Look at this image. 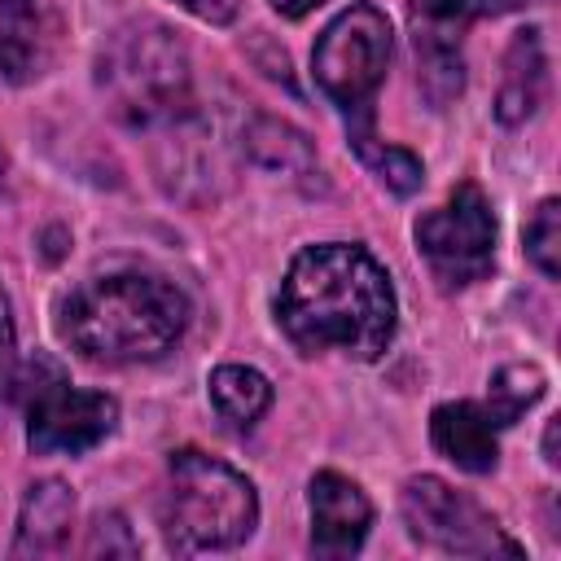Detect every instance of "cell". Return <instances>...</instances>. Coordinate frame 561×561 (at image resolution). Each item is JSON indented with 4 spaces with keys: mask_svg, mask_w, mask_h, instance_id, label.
Here are the masks:
<instances>
[{
    "mask_svg": "<svg viewBox=\"0 0 561 561\" xmlns=\"http://www.w3.org/2000/svg\"><path fill=\"white\" fill-rule=\"evenodd\" d=\"M495 210L486 193L465 180L451 188V197L438 210H425L412 228L416 250L430 267V276L443 289H465L495 267Z\"/></svg>",
    "mask_w": 561,
    "mask_h": 561,
    "instance_id": "cell-7",
    "label": "cell"
},
{
    "mask_svg": "<svg viewBox=\"0 0 561 561\" xmlns=\"http://www.w3.org/2000/svg\"><path fill=\"white\" fill-rule=\"evenodd\" d=\"M4 171H9V158H4V149H0V184H4Z\"/></svg>",
    "mask_w": 561,
    "mask_h": 561,
    "instance_id": "cell-26",
    "label": "cell"
},
{
    "mask_svg": "<svg viewBox=\"0 0 561 561\" xmlns=\"http://www.w3.org/2000/svg\"><path fill=\"white\" fill-rule=\"evenodd\" d=\"M83 552H88V557H105V561H110V557H140V543H136L127 517L110 508V513H96V517H92Z\"/></svg>",
    "mask_w": 561,
    "mask_h": 561,
    "instance_id": "cell-21",
    "label": "cell"
},
{
    "mask_svg": "<svg viewBox=\"0 0 561 561\" xmlns=\"http://www.w3.org/2000/svg\"><path fill=\"white\" fill-rule=\"evenodd\" d=\"M390 53H394V31H390V18L368 4V0H355L351 9H342L316 39L311 48V75H316V88L351 118H373L368 114V101L373 92L381 88L386 79V66H390Z\"/></svg>",
    "mask_w": 561,
    "mask_h": 561,
    "instance_id": "cell-6",
    "label": "cell"
},
{
    "mask_svg": "<svg viewBox=\"0 0 561 561\" xmlns=\"http://www.w3.org/2000/svg\"><path fill=\"white\" fill-rule=\"evenodd\" d=\"M13 381H18V329H13L9 294L0 289V416L13 403Z\"/></svg>",
    "mask_w": 561,
    "mask_h": 561,
    "instance_id": "cell-22",
    "label": "cell"
},
{
    "mask_svg": "<svg viewBox=\"0 0 561 561\" xmlns=\"http://www.w3.org/2000/svg\"><path fill=\"white\" fill-rule=\"evenodd\" d=\"M241 153L250 158V167H259L267 175H285V180L320 175L311 136L298 131L294 123L276 118V114H250L245 118V127H241Z\"/></svg>",
    "mask_w": 561,
    "mask_h": 561,
    "instance_id": "cell-14",
    "label": "cell"
},
{
    "mask_svg": "<svg viewBox=\"0 0 561 561\" xmlns=\"http://www.w3.org/2000/svg\"><path fill=\"white\" fill-rule=\"evenodd\" d=\"M276 324L302 355L377 359L399 324L390 272L355 241L302 245L276 289Z\"/></svg>",
    "mask_w": 561,
    "mask_h": 561,
    "instance_id": "cell-1",
    "label": "cell"
},
{
    "mask_svg": "<svg viewBox=\"0 0 561 561\" xmlns=\"http://www.w3.org/2000/svg\"><path fill=\"white\" fill-rule=\"evenodd\" d=\"M188 329V298L158 272L123 267L79 280L57 307V333L92 364H145L175 351Z\"/></svg>",
    "mask_w": 561,
    "mask_h": 561,
    "instance_id": "cell-2",
    "label": "cell"
},
{
    "mask_svg": "<svg viewBox=\"0 0 561 561\" xmlns=\"http://www.w3.org/2000/svg\"><path fill=\"white\" fill-rule=\"evenodd\" d=\"M96 92L131 131H167L197 114L193 66L180 31L158 18H131L96 48Z\"/></svg>",
    "mask_w": 561,
    "mask_h": 561,
    "instance_id": "cell-3",
    "label": "cell"
},
{
    "mask_svg": "<svg viewBox=\"0 0 561 561\" xmlns=\"http://www.w3.org/2000/svg\"><path fill=\"white\" fill-rule=\"evenodd\" d=\"M180 9H188L193 18L210 22V26H228L241 13V0H175Z\"/></svg>",
    "mask_w": 561,
    "mask_h": 561,
    "instance_id": "cell-23",
    "label": "cell"
},
{
    "mask_svg": "<svg viewBox=\"0 0 561 561\" xmlns=\"http://www.w3.org/2000/svg\"><path fill=\"white\" fill-rule=\"evenodd\" d=\"M543 390H548V377L539 364H504L491 373V390H486L482 412L491 416L495 430H508V425H517V416L530 403L543 399Z\"/></svg>",
    "mask_w": 561,
    "mask_h": 561,
    "instance_id": "cell-18",
    "label": "cell"
},
{
    "mask_svg": "<svg viewBox=\"0 0 561 561\" xmlns=\"http://www.w3.org/2000/svg\"><path fill=\"white\" fill-rule=\"evenodd\" d=\"M13 399L26 408V447L35 456H83L118 425V399L105 390H75L48 355L18 364Z\"/></svg>",
    "mask_w": 561,
    "mask_h": 561,
    "instance_id": "cell-5",
    "label": "cell"
},
{
    "mask_svg": "<svg viewBox=\"0 0 561 561\" xmlns=\"http://www.w3.org/2000/svg\"><path fill=\"white\" fill-rule=\"evenodd\" d=\"M522 241H526V259H530L548 280H557V276H561V202H557V197H543V202L535 206V215H530Z\"/></svg>",
    "mask_w": 561,
    "mask_h": 561,
    "instance_id": "cell-20",
    "label": "cell"
},
{
    "mask_svg": "<svg viewBox=\"0 0 561 561\" xmlns=\"http://www.w3.org/2000/svg\"><path fill=\"white\" fill-rule=\"evenodd\" d=\"M158 526L171 552H228L245 543L259 526L254 482L219 456L180 447L167 460V482L158 495Z\"/></svg>",
    "mask_w": 561,
    "mask_h": 561,
    "instance_id": "cell-4",
    "label": "cell"
},
{
    "mask_svg": "<svg viewBox=\"0 0 561 561\" xmlns=\"http://www.w3.org/2000/svg\"><path fill=\"white\" fill-rule=\"evenodd\" d=\"M517 0H408L412 9V31H430V35H456L465 39L469 22L482 13H500Z\"/></svg>",
    "mask_w": 561,
    "mask_h": 561,
    "instance_id": "cell-19",
    "label": "cell"
},
{
    "mask_svg": "<svg viewBox=\"0 0 561 561\" xmlns=\"http://www.w3.org/2000/svg\"><path fill=\"white\" fill-rule=\"evenodd\" d=\"M210 403L215 412L232 425V430H250L263 421V412L272 408V381L259 368L245 364H219L210 373Z\"/></svg>",
    "mask_w": 561,
    "mask_h": 561,
    "instance_id": "cell-16",
    "label": "cell"
},
{
    "mask_svg": "<svg viewBox=\"0 0 561 561\" xmlns=\"http://www.w3.org/2000/svg\"><path fill=\"white\" fill-rule=\"evenodd\" d=\"M267 4H272V9L280 13V18H289V22H298V18H307L311 9H320L324 0H267Z\"/></svg>",
    "mask_w": 561,
    "mask_h": 561,
    "instance_id": "cell-24",
    "label": "cell"
},
{
    "mask_svg": "<svg viewBox=\"0 0 561 561\" xmlns=\"http://www.w3.org/2000/svg\"><path fill=\"white\" fill-rule=\"evenodd\" d=\"M311 508V552L316 557H355L373 526V504L359 482H351L337 469H320L307 486Z\"/></svg>",
    "mask_w": 561,
    "mask_h": 561,
    "instance_id": "cell-10",
    "label": "cell"
},
{
    "mask_svg": "<svg viewBox=\"0 0 561 561\" xmlns=\"http://www.w3.org/2000/svg\"><path fill=\"white\" fill-rule=\"evenodd\" d=\"M548 96V57H543V39L539 26H522L513 31L508 48H504V75H500V92H495V123L500 127H522L526 118H535V110Z\"/></svg>",
    "mask_w": 561,
    "mask_h": 561,
    "instance_id": "cell-11",
    "label": "cell"
},
{
    "mask_svg": "<svg viewBox=\"0 0 561 561\" xmlns=\"http://www.w3.org/2000/svg\"><path fill=\"white\" fill-rule=\"evenodd\" d=\"M412 53H416V88L421 96L443 110L465 92V57L456 35H430L412 31Z\"/></svg>",
    "mask_w": 561,
    "mask_h": 561,
    "instance_id": "cell-15",
    "label": "cell"
},
{
    "mask_svg": "<svg viewBox=\"0 0 561 561\" xmlns=\"http://www.w3.org/2000/svg\"><path fill=\"white\" fill-rule=\"evenodd\" d=\"M351 149H355L359 162H364L390 193H399V197H412V193L421 188V180H425L421 158L408 153V149H399V145H381V140H373L368 118H351Z\"/></svg>",
    "mask_w": 561,
    "mask_h": 561,
    "instance_id": "cell-17",
    "label": "cell"
},
{
    "mask_svg": "<svg viewBox=\"0 0 561 561\" xmlns=\"http://www.w3.org/2000/svg\"><path fill=\"white\" fill-rule=\"evenodd\" d=\"M66 39V18L53 0H0V75L35 83L53 70Z\"/></svg>",
    "mask_w": 561,
    "mask_h": 561,
    "instance_id": "cell-9",
    "label": "cell"
},
{
    "mask_svg": "<svg viewBox=\"0 0 561 561\" xmlns=\"http://www.w3.org/2000/svg\"><path fill=\"white\" fill-rule=\"evenodd\" d=\"M70 526H75V491L61 478H39L22 495L9 557H57L70 543Z\"/></svg>",
    "mask_w": 561,
    "mask_h": 561,
    "instance_id": "cell-13",
    "label": "cell"
},
{
    "mask_svg": "<svg viewBox=\"0 0 561 561\" xmlns=\"http://www.w3.org/2000/svg\"><path fill=\"white\" fill-rule=\"evenodd\" d=\"M557 438H561V416H552L548 430H543V460H548V465H561V456H557Z\"/></svg>",
    "mask_w": 561,
    "mask_h": 561,
    "instance_id": "cell-25",
    "label": "cell"
},
{
    "mask_svg": "<svg viewBox=\"0 0 561 561\" xmlns=\"http://www.w3.org/2000/svg\"><path fill=\"white\" fill-rule=\"evenodd\" d=\"M430 443L443 460H451L465 473H491L500 460L495 425L473 399H451L430 412Z\"/></svg>",
    "mask_w": 561,
    "mask_h": 561,
    "instance_id": "cell-12",
    "label": "cell"
},
{
    "mask_svg": "<svg viewBox=\"0 0 561 561\" xmlns=\"http://www.w3.org/2000/svg\"><path fill=\"white\" fill-rule=\"evenodd\" d=\"M399 508H403L408 535L421 548H434L447 557H495V552L522 557V543H513L478 500H469L465 491H456L434 473L408 478Z\"/></svg>",
    "mask_w": 561,
    "mask_h": 561,
    "instance_id": "cell-8",
    "label": "cell"
}]
</instances>
